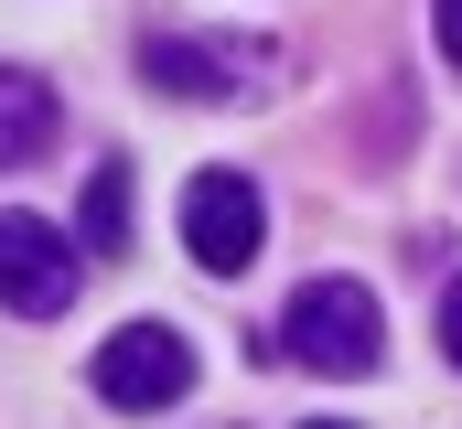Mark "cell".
<instances>
[{"mask_svg":"<svg viewBox=\"0 0 462 429\" xmlns=\"http://www.w3.org/2000/svg\"><path fill=\"white\" fill-rule=\"evenodd\" d=\"M269 354H291V365H312V376H376V354H387L376 290H365V279H312V290H291Z\"/></svg>","mask_w":462,"mask_h":429,"instance_id":"6da1fadb","label":"cell"},{"mask_svg":"<svg viewBox=\"0 0 462 429\" xmlns=\"http://www.w3.org/2000/svg\"><path fill=\"white\" fill-rule=\"evenodd\" d=\"M258 247H269L258 183H247V172H194V183H183V258H194L205 279H236Z\"/></svg>","mask_w":462,"mask_h":429,"instance_id":"7a4b0ae2","label":"cell"},{"mask_svg":"<svg viewBox=\"0 0 462 429\" xmlns=\"http://www.w3.org/2000/svg\"><path fill=\"white\" fill-rule=\"evenodd\" d=\"M76 269H87V247H76L65 225H43V214H0V312L54 322L65 301H76Z\"/></svg>","mask_w":462,"mask_h":429,"instance_id":"3957f363","label":"cell"},{"mask_svg":"<svg viewBox=\"0 0 462 429\" xmlns=\"http://www.w3.org/2000/svg\"><path fill=\"white\" fill-rule=\"evenodd\" d=\"M87 387H97L108 408H172V397L194 387V343H183L172 322H129V333H108V343H97Z\"/></svg>","mask_w":462,"mask_h":429,"instance_id":"277c9868","label":"cell"},{"mask_svg":"<svg viewBox=\"0 0 462 429\" xmlns=\"http://www.w3.org/2000/svg\"><path fill=\"white\" fill-rule=\"evenodd\" d=\"M140 76L162 87V97H247L258 76H269V43H194V32H151L140 43Z\"/></svg>","mask_w":462,"mask_h":429,"instance_id":"5b68a950","label":"cell"},{"mask_svg":"<svg viewBox=\"0 0 462 429\" xmlns=\"http://www.w3.org/2000/svg\"><path fill=\"white\" fill-rule=\"evenodd\" d=\"M54 129H65L54 87H43V76H22V65H0V172L43 161V151H54Z\"/></svg>","mask_w":462,"mask_h":429,"instance_id":"8992f818","label":"cell"},{"mask_svg":"<svg viewBox=\"0 0 462 429\" xmlns=\"http://www.w3.org/2000/svg\"><path fill=\"white\" fill-rule=\"evenodd\" d=\"M129 214H140L129 161H97V172H87V205H76V247H87V258H118V247H129Z\"/></svg>","mask_w":462,"mask_h":429,"instance_id":"52a82bcc","label":"cell"},{"mask_svg":"<svg viewBox=\"0 0 462 429\" xmlns=\"http://www.w3.org/2000/svg\"><path fill=\"white\" fill-rule=\"evenodd\" d=\"M430 32H441V54H452V76H462V0H430Z\"/></svg>","mask_w":462,"mask_h":429,"instance_id":"ba28073f","label":"cell"},{"mask_svg":"<svg viewBox=\"0 0 462 429\" xmlns=\"http://www.w3.org/2000/svg\"><path fill=\"white\" fill-rule=\"evenodd\" d=\"M441 354H452V365H462V279H452V290H441Z\"/></svg>","mask_w":462,"mask_h":429,"instance_id":"9c48e42d","label":"cell"},{"mask_svg":"<svg viewBox=\"0 0 462 429\" xmlns=\"http://www.w3.org/2000/svg\"><path fill=\"white\" fill-rule=\"evenodd\" d=\"M312 429H355V419H312Z\"/></svg>","mask_w":462,"mask_h":429,"instance_id":"30bf717a","label":"cell"}]
</instances>
